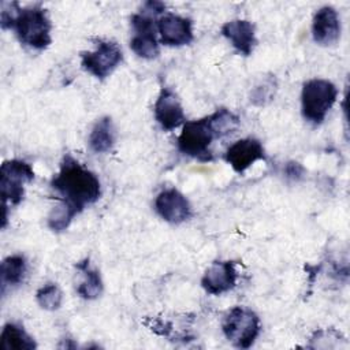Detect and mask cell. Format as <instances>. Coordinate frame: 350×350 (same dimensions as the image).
I'll return each instance as SVG.
<instances>
[{
	"label": "cell",
	"instance_id": "cell-1",
	"mask_svg": "<svg viewBox=\"0 0 350 350\" xmlns=\"http://www.w3.org/2000/svg\"><path fill=\"white\" fill-rule=\"evenodd\" d=\"M51 187L57 194L60 204L75 216L88 205L98 201L101 196V183L97 175L71 154L63 157L57 174L51 180Z\"/></svg>",
	"mask_w": 350,
	"mask_h": 350
},
{
	"label": "cell",
	"instance_id": "cell-2",
	"mask_svg": "<svg viewBox=\"0 0 350 350\" xmlns=\"http://www.w3.org/2000/svg\"><path fill=\"white\" fill-rule=\"evenodd\" d=\"M0 25L3 29L14 30L21 44L31 49L42 51L52 42V23L41 5L21 7L16 1H3Z\"/></svg>",
	"mask_w": 350,
	"mask_h": 350
},
{
	"label": "cell",
	"instance_id": "cell-3",
	"mask_svg": "<svg viewBox=\"0 0 350 350\" xmlns=\"http://www.w3.org/2000/svg\"><path fill=\"white\" fill-rule=\"evenodd\" d=\"M338 97L336 86L323 78H312L302 85L301 112L306 122L319 126L334 107Z\"/></svg>",
	"mask_w": 350,
	"mask_h": 350
},
{
	"label": "cell",
	"instance_id": "cell-4",
	"mask_svg": "<svg viewBox=\"0 0 350 350\" xmlns=\"http://www.w3.org/2000/svg\"><path fill=\"white\" fill-rule=\"evenodd\" d=\"M216 131L212 126L211 116L197 120H186L178 137V150L189 157L200 161H211L213 159L211 145L216 139Z\"/></svg>",
	"mask_w": 350,
	"mask_h": 350
},
{
	"label": "cell",
	"instance_id": "cell-5",
	"mask_svg": "<svg viewBox=\"0 0 350 350\" xmlns=\"http://www.w3.org/2000/svg\"><path fill=\"white\" fill-rule=\"evenodd\" d=\"M260 317L245 306H234L221 321L224 336L239 349H249L260 334Z\"/></svg>",
	"mask_w": 350,
	"mask_h": 350
},
{
	"label": "cell",
	"instance_id": "cell-6",
	"mask_svg": "<svg viewBox=\"0 0 350 350\" xmlns=\"http://www.w3.org/2000/svg\"><path fill=\"white\" fill-rule=\"evenodd\" d=\"M34 179V170L23 160H5L0 167V194L3 205H18L25 196V185Z\"/></svg>",
	"mask_w": 350,
	"mask_h": 350
},
{
	"label": "cell",
	"instance_id": "cell-7",
	"mask_svg": "<svg viewBox=\"0 0 350 350\" xmlns=\"http://www.w3.org/2000/svg\"><path fill=\"white\" fill-rule=\"evenodd\" d=\"M123 60L122 48L111 40L97 38L96 49L81 53L82 68L103 81L109 77Z\"/></svg>",
	"mask_w": 350,
	"mask_h": 350
},
{
	"label": "cell",
	"instance_id": "cell-8",
	"mask_svg": "<svg viewBox=\"0 0 350 350\" xmlns=\"http://www.w3.org/2000/svg\"><path fill=\"white\" fill-rule=\"evenodd\" d=\"M134 36L130 40L131 51L142 59H154L160 53L159 42L154 33V22L152 15L141 11L130 18Z\"/></svg>",
	"mask_w": 350,
	"mask_h": 350
},
{
	"label": "cell",
	"instance_id": "cell-9",
	"mask_svg": "<svg viewBox=\"0 0 350 350\" xmlns=\"http://www.w3.org/2000/svg\"><path fill=\"white\" fill-rule=\"evenodd\" d=\"M154 209L159 216L171 224H180L193 215L189 200L176 189L161 190L154 200Z\"/></svg>",
	"mask_w": 350,
	"mask_h": 350
},
{
	"label": "cell",
	"instance_id": "cell-10",
	"mask_svg": "<svg viewBox=\"0 0 350 350\" xmlns=\"http://www.w3.org/2000/svg\"><path fill=\"white\" fill-rule=\"evenodd\" d=\"M156 25L163 45L183 46L194 40L193 22L189 18L165 12L157 19Z\"/></svg>",
	"mask_w": 350,
	"mask_h": 350
},
{
	"label": "cell",
	"instance_id": "cell-11",
	"mask_svg": "<svg viewBox=\"0 0 350 350\" xmlns=\"http://www.w3.org/2000/svg\"><path fill=\"white\" fill-rule=\"evenodd\" d=\"M153 113L164 131H171L186 122L183 107L175 92L170 88H161L153 107Z\"/></svg>",
	"mask_w": 350,
	"mask_h": 350
},
{
	"label": "cell",
	"instance_id": "cell-12",
	"mask_svg": "<svg viewBox=\"0 0 350 350\" xmlns=\"http://www.w3.org/2000/svg\"><path fill=\"white\" fill-rule=\"evenodd\" d=\"M224 160L231 165L235 172L242 174L256 161L265 160V150L258 139L247 137L238 139L232 145H230L226 150Z\"/></svg>",
	"mask_w": 350,
	"mask_h": 350
},
{
	"label": "cell",
	"instance_id": "cell-13",
	"mask_svg": "<svg viewBox=\"0 0 350 350\" xmlns=\"http://www.w3.org/2000/svg\"><path fill=\"white\" fill-rule=\"evenodd\" d=\"M238 272L234 261H215L201 278L202 288L212 295H220L237 286Z\"/></svg>",
	"mask_w": 350,
	"mask_h": 350
},
{
	"label": "cell",
	"instance_id": "cell-14",
	"mask_svg": "<svg viewBox=\"0 0 350 350\" xmlns=\"http://www.w3.org/2000/svg\"><path fill=\"white\" fill-rule=\"evenodd\" d=\"M312 37L316 44L329 46L340 38V19L336 10L331 5L319 8L312 21Z\"/></svg>",
	"mask_w": 350,
	"mask_h": 350
},
{
	"label": "cell",
	"instance_id": "cell-15",
	"mask_svg": "<svg viewBox=\"0 0 350 350\" xmlns=\"http://www.w3.org/2000/svg\"><path fill=\"white\" fill-rule=\"evenodd\" d=\"M221 34L243 56H249L257 45L254 25L247 19L228 21L221 26Z\"/></svg>",
	"mask_w": 350,
	"mask_h": 350
},
{
	"label": "cell",
	"instance_id": "cell-16",
	"mask_svg": "<svg viewBox=\"0 0 350 350\" xmlns=\"http://www.w3.org/2000/svg\"><path fill=\"white\" fill-rule=\"evenodd\" d=\"M116 141V129L109 116L100 118L89 135V148L94 153L109 152Z\"/></svg>",
	"mask_w": 350,
	"mask_h": 350
},
{
	"label": "cell",
	"instance_id": "cell-17",
	"mask_svg": "<svg viewBox=\"0 0 350 350\" xmlns=\"http://www.w3.org/2000/svg\"><path fill=\"white\" fill-rule=\"evenodd\" d=\"M36 347L34 338L26 332L23 325L18 323L4 324L0 334L1 350H34Z\"/></svg>",
	"mask_w": 350,
	"mask_h": 350
},
{
	"label": "cell",
	"instance_id": "cell-18",
	"mask_svg": "<svg viewBox=\"0 0 350 350\" xmlns=\"http://www.w3.org/2000/svg\"><path fill=\"white\" fill-rule=\"evenodd\" d=\"M75 268L78 271H81L83 275V280L77 287L78 295L83 299H89V301L98 298L104 288L100 272L90 265L89 258H85V260L77 262Z\"/></svg>",
	"mask_w": 350,
	"mask_h": 350
},
{
	"label": "cell",
	"instance_id": "cell-19",
	"mask_svg": "<svg viewBox=\"0 0 350 350\" xmlns=\"http://www.w3.org/2000/svg\"><path fill=\"white\" fill-rule=\"evenodd\" d=\"M27 273V261L22 254H12L3 260L0 267L1 276V293L5 291V287L18 286L25 280Z\"/></svg>",
	"mask_w": 350,
	"mask_h": 350
},
{
	"label": "cell",
	"instance_id": "cell-20",
	"mask_svg": "<svg viewBox=\"0 0 350 350\" xmlns=\"http://www.w3.org/2000/svg\"><path fill=\"white\" fill-rule=\"evenodd\" d=\"M36 301L45 310H57L63 304V291L56 283H46L37 290Z\"/></svg>",
	"mask_w": 350,
	"mask_h": 350
},
{
	"label": "cell",
	"instance_id": "cell-21",
	"mask_svg": "<svg viewBox=\"0 0 350 350\" xmlns=\"http://www.w3.org/2000/svg\"><path fill=\"white\" fill-rule=\"evenodd\" d=\"M275 88L276 82L275 78H267L262 81L261 85L256 86L253 93H252V103L254 105H265L268 101L272 100L275 94Z\"/></svg>",
	"mask_w": 350,
	"mask_h": 350
},
{
	"label": "cell",
	"instance_id": "cell-22",
	"mask_svg": "<svg viewBox=\"0 0 350 350\" xmlns=\"http://www.w3.org/2000/svg\"><path fill=\"white\" fill-rule=\"evenodd\" d=\"M284 175L288 180H293V182H298L304 178L305 175V168L302 164H299L298 161H288L286 165H284Z\"/></svg>",
	"mask_w": 350,
	"mask_h": 350
},
{
	"label": "cell",
	"instance_id": "cell-23",
	"mask_svg": "<svg viewBox=\"0 0 350 350\" xmlns=\"http://www.w3.org/2000/svg\"><path fill=\"white\" fill-rule=\"evenodd\" d=\"M144 12H146V14H149V15H153V16H156V15H159V14H161V12H164V10H165V4L164 3H161V1H146L145 4H144Z\"/></svg>",
	"mask_w": 350,
	"mask_h": 350
}]
</instances>
